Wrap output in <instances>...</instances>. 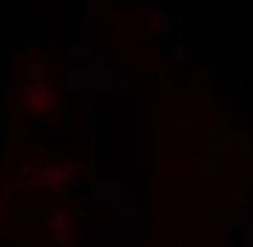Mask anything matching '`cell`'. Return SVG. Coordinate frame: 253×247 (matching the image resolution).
<instances>
[{"mask_svg":"<svg viewBox=\"0 0 253 247\" xmlns=\"http://www.w3.org/2000/svg\"><path fill=\"white\" fill-rule=\"evenodd\" d=\"M46 230L51 242L60 247H77V219L69 207H54L51 213L46 216Z\"/></svg>","mask_w":253,"mask_h":247,"instance_id":"cell-1","label":"cell"},{"mask_svg":"<svg viewBox=\"0 0 253 247\" xmlns=\"http://www.w3.org/2000/svg\"><path fill=\"white\" fill-rule=\"evenodd\" d=\"M51 213V193L40 191V188H26L17 196V216L23 222H32V219H46Z\"/></svg>","mask_w":253,"mask_h":247,"instance_id":"cell-2","label":"cell"},{"mask_svg":"<svg viewBox=\"0 0 253 247\" xmlns=\"http://www.w3.org/2000/svg\"><path fill=\"white\" fill-rule=\"evenodd\" d=\"M219 176L225 182H230V185H239V188H245V185H251L253 182V162L248 159V162H222L219 165Z\"/></svg>","mask_w":253,"mask_h":247,"instance_id":"cell-3","label":"cell"},{"mask_svg":"<svg viewBox=\"0 0 253 247\" xmlns=\"http://www.w3.org/2000/svg\"><path fill=\"white\" fill-rule=\"evenodd\" d=\"M230 199H233L230 182L219 179V182H208L205 185V205L208 207H228Z\"/></svg>","mask_w":253,"mask_h":247,"instance_id":"cell-4","label":"cell"},{"mask_svg":"<svg viewBox=\"0 0 253 247\" xmlns=\"http://www.w3.org/2000/svg\"><path fill=\"white\" fill-rule=\"evenodd\" d=\"M43 94H46V85H43V82L26 85V88L20 91V102H23L29 111H37V105H43Z\"/></svg>","mask_w":253,"mask_h":247,"instance_id":"cell-5","label":"cell"},{"mask_svg":"<svg viewBox=\"0 0 253 247\" xmlns=\"http://www.w3.org/2000/svg\"><path fill=\"white\" fill-rule=\"evenodd\" d=\"M43 145H54V148L71 145V131H69V128H54V131H43Z\"/></svg>","mask_w":253,"mask_h":247,"instance_id":"cell-6","label":"cell"},{"mask_svg":"<svg viewBox=\"0 0 253 247\" xmlns=\"http://www.w3.org/2000/svg\"><path fill=\"white\" fill-rule=\"evenodd\" d=\"M37 125L43 128V131H54V128H66V117L63 114H48L43 120H37Z\"/></svg>","mask_w":253,"mask_h":247,"instance_id":"cell-7","label":"cell"},{"mask_svg":"<svg viewBox=\"0 0 253 247\" xmlns=\"http://www.w3.org/2000/svg\"><path fill=\"white\" fill-rule=\"evenodd\" d=\"M97 176H114V162H111V154L108 151L97 159Z\"/></svg>","mask_w":253,"mask_h":247,"instance_id":"cell-8","label":"cell"}]
</instances>
